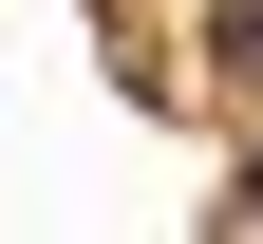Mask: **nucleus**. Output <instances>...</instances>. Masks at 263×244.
I'll return each mask as SVG.
<instances>
[{"label": "nucleus", "mask_w": 263, "mask_h": 244, "mask_svg": "<svg viewBox=\"0 0 263 244\" xmlns=\"http://www.w3.org/2000/svg\"><path fill=\"white\" fill-rule=\"evenodd\" d=\"M207 57H263V0H226V19H207Z\"/></svg>", "instance_id": "f257e3e1"}, {"label": "nucleus", "mask_w": 263, "mask_h": 244, "mask_svg": "<svg viewBox=\"0 0 263 244\" xmlns=\"http://www.w3.org/2000/svg\"><path fill=\"white\" fill-rule=\"evenodd\" d=\"M245 226H263V169H245Z\"/></svg>", "instance_id": "f03ea898"}]
</instances>
